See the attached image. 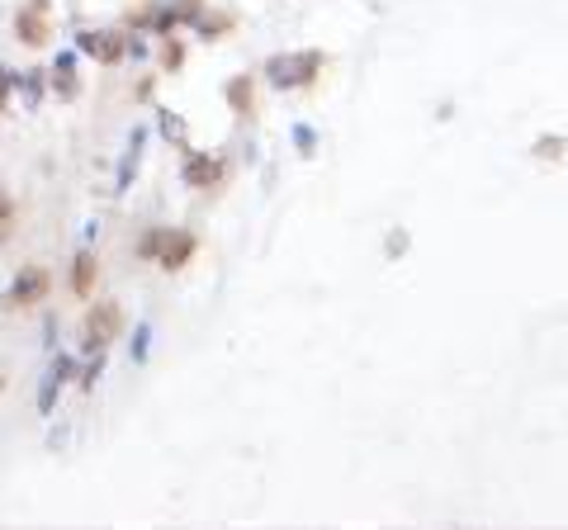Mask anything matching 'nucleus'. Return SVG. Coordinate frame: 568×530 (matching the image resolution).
<instances>
[{"label": "nucleus", "mask_w": 568, "mask_h": 530, "mask_svg": "<svg viewBox=\"0 0 568 530\" xmlns=\"http://www.w3.org/2000/svg\"><path fill=\"white\" fill-rule=\"evenodd\" d=\"M128 327V312L119 298H95V303L86 308V318H81V351H109L114 341L124 337Z\"/></svg>", "instance_id": "nucleus-1"}, {"label": "nucleus", "mask_w": 568, "mask_h": 530, "mask_svg": "<svg viewBox=\"0 0 568 530\" xmlns=\"http://www.w3.org/2000/svg\"><path fill=\"white\" fill-rule=\"evenodd\" d=\"M43 298H53V270H47V265H39V261H29V265H20V270H14L10 289L0 294V308L24 312V308H39Z\"/></svg>", "instance_id": "nucleus-2"}, {"label": "nucleus", "mask_w": 568, "mask_h": 530, "mask_svg": "<svg viewBox=\"0 0 568 530\" xmlns=\"http://www.w3.org/2000/svg\"><path fill=\"white\" fill-rule=\"evenodd\" d=\"M327 57L323 53H294V57H271L265 62V76L275 81L280 90H294V86H313L323 76Z\"/></svg>", "instance_id": "nucleus-3"}, {"label": "nucleus", "mask_w": 568, "mask_h": 530, "mask_svg": "<svg viewBox=\"0 0 568 530\" xmlns=\"http://www.w3.org/2000/svg\"><path fill=\"white\" fill-rule=\"evenodd\" d=\"M14 43L47 47L53 43V14H47L43 5H20L14 10Z\"/></svg>", "instance_id": "nucleus-4"}, {"label": "nucleus", "mask_w": 568, "mask_h": 530, "mask_svg": "<svg viewBox=\"0 0 568 530\" xmlns=\"http://www.w3.org/2000/svg\"><path fill=\"white\" fill-rule=\"evenodd\" d=\"M199 252V237L185 227H166V242H161V252H157V265L161 270H185V265L194 261Z\"/></svg>", "instance_id": "nucleus-5"}, {"label": "nucleus", "mask_w": 568, "mask_h": 530, "mask_svg": "<svg viewBox=\"0 0 568 530\" xmlns=\"http://www.w3.org/2000/svg\"><path fill=\"white\" fill-rule=\"evenodd\" d=\"M223 157H209V152H185V171H180V180H185L190 190H213L223 185Z\"/></svg>", "instance_id": "nucleus-6"}, {"label": "nucleus", "mask_w": 568, "mask_h": 530, "mask_svg": "<svg viewBox=\"0 0 568 530\" xmlns=\"http://www.w3.org/2000/svg\"><path fill=\"white\" fill-rule=\"evenodd\" d=\"M66 285H72L76 298L95 294V285H99V256L90 252V246H81V252L72 256V275H66Z\"/></svg>", "instance_id": "nucleus-7"}, {"label": "nucleus", "mask_w": 568, "mask_h": 530, "mask_svg": "<svg viewBox=\"0 0 568 530\" xmlns=\"http://www.w3.org/2000/svg\"><path fill=\"white\" fill-rule=\"evenodd\" d=\"M223 99L232 105L237 119H256V81L252 76H232L228 86H223Z\"/></svg>", "instance_id": "nucleus-8"}, {"label": "nucleus", "mask_w": 568, "mask_h": 530, "mask_svg": "<svg viewBox=\"0 0 568 530\" xmlns=\"http://www.w3.org/2000/svg\"><path fill=\"white\" fill-rule=\"evenodd\" d=\"M237 29V14H228V10H204L194 20V33L199 38H228V33Z\"/></svg>", "instance_id": "nucleus-9"}, {"label": "nucleus", "mask_w": 568, "mask_h": 530, "mask_svg": "<svg viewBox=\"0 0 568 530\" xmlns=\"http://www.w3.org/2000/svg\"><path fill=\"white\" fill-rule=\"evenodd\" d=\"M95 57L105 62V66H119L128 57V33L119 29H99V47H95Z\"/></svg>", "instance_id": "nucleus-10"}, {"label": "nucleus", "mask_w": 568, "mask_h": 530, "mask_svg": "<svg viewBox=\"0 0 568 530\" xmlns=\"http://www.w3.org/2000/svg\"><path fill=\"white\" fill-rule=\"evenodd\" d=\"M161 242H166V227H147L138 242H133V256L138 261H152L157 265V252H161Z\"/></svg>", "instance_id": "nucleus-11"}, {"label": "nucleus", "mask_w": 568, "mask_h": 530, "mask_svg": "<svg viewBox=\"0 0 568 530\" xmlns=\"http://www.w3.org/2000/svg\"><path fill=\"white\" fill-rule=\"evenodd\" d=\"M53 95L57 99H76L81 95V76L72 72V66H53Z\"/></svg>", "instance_id": "nucleus-12"}, {"label": "nucleus", "mask_w": 568, "mask_h": 530, "mask_svg": "<svg viewBox=\"0 0 568 530\" xmlns=\"http://www.w3.org/2000/svg\"><path fill=\"white\" fill-rule=\"evenodd\" d=\"M180 66H185V43L171 33V38L161 43V72H180Z\"/></svg>", "instance_id": "nucleus-13"}, {"label": "nucleus", "mask_w": 568, "mask_h": 530, "mask_svg": "<svg viewBox=\"0 0 568 530\" xmlns=\"http://www.w3.org/2000/svg\"><path fill=\"white\" fill-rule=\"evenodd\" d=\"M14 218H20V209H14L10 190H0V246H5V237L14 232Z\"/></svg>", "instance_id": "nucleus-14"}, {"label": "nucleus", "mask_w": 568, "mask_h": 530, "mask_svg": "<svg viewBox=\"0 0 568 530\" xmlns=\"http://www.w3.org/2000/svg\"><path fill=\"white\" fill-rule=\"evenodd\" d=\"M105 374V351H90V360H86V370H81V389H95V379Z\"/></svg>", "instance_id": "nucleus-15"}, {"label": "nucleus", "mask_w": 568, "mask_h": 530, "mask_svg": "<svg viewBox=\"0 0 568 530\" xmlns=\"http://www.w3.org/2000/svg\"><path fill=\"white\" fill-rule=\"evenodd\" d=\"M14 81H20V72L0 66V119H5V109H10V99H14Z\"/></svg>", "instance_id": "nucleus-16"}, {"label": "nucleus", "mask_w": 568, "mask_h": 530, "mask_svg": "<svg viewBox=\"0 0 568 530\" xmlns=\"http://www.w3.org/2000/svg\"><path fill=\"white\" fill-rule=\"evenodd\" d=\"M76 47L95 57V47H99V29H81V33H76Z\"/></svg>", "instance_id": "nucleus-17"}, {"label": "nucleus", "mask_w": 568, "mask_h": 530, "mask_svg": "<svg viewBox=\"0 0 568 530\" xmlns=\"http://www.w3.org/2000/svg\"><path fill=\"white\" fill-rule=\"evenodd\" d=\"M536 157H564V138H540L536 142Z\"/></svg>", "instance_id": "nucleus-18"}, {"label": "nucleus", "mask_w": 568, "mask_h": 530, "mask_svg": "<svg viewBox=\"0 0 568 530\" xmlns=\"http://www.w3.org/2000/svg\"><path fill=\"white\" fill-rule=\"evenodd\" d=\"M147 337H152V331L138 327V341H133V360H147Z\"/></svg>", "instance_id": "nucleus-19"}, {"label": "nucleus", "mask_w": 568, "mask_h": 530, "mask_svg": "<svg viewBox=\"0 0 568 530\" xmlns=\"http://www.w3.org/2000/svg\"><path fill=\"white\" fill-rule=\"evenodd\" d=\"M5 384H10V379H5V364H0V393H5Z\"/></svg>", "instance_id": "nucleus-20"}, {"label": "nucleus", "mask_w": 568, "mask_h": 530, "mask_svg": "<svg viewBox=\"0 0 568 530\" xmlns=\"http://www.w3.org/2000/svg\"><path fill=\"white\" fill-rule=\"evenodd\" d=\"M29 5H43V10H47V5H53V0H29Z\"/></svg>", "instance_id": "nucleus-21"}]
</instances>
